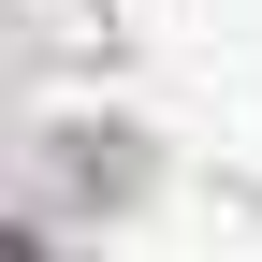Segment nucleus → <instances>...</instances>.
Listing matches in <instances>:
<instances>
[{"mask_svg": "<svg viewBox=\"0 0 262 262\" xmlns=\"http://www.w3.org/2000/svg\"><path fill=\"white\" fill-rule=\"evenodd\" d=\"M0 262H29V248H15V233H0Z\"/></svg>", "mask_w": 262, "mask_h": 262, "instance_id": "nucleus-1", "label": "nucleus"}]
</instances>
